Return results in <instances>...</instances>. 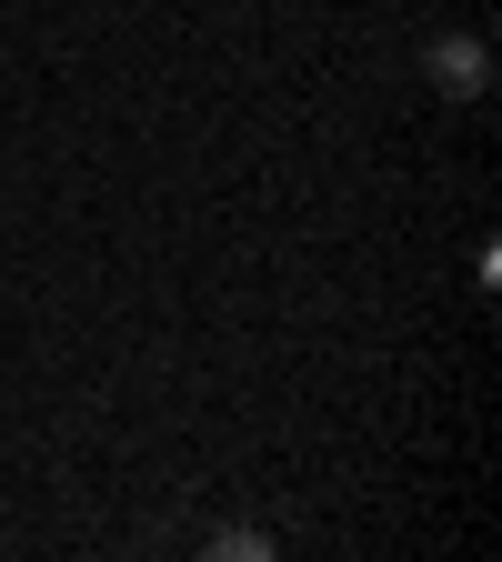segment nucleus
<instances>
[{
	"label": "nucleus",
	"instance_id": "obj_2",
	"mask_svg": "<svg viewBox=\"0 0 502 562\" xmlns=\"http://www.w3.org/2000/svg\"><path fill=\"white\" fill-rule=\"evenodd\" d=\"M211 562H271V532H211Z\"/></svg>",
	"mask_w": 502,
	"mask_h": 562
},
{
	"label": "nucleus",
	"instance_id": "obj_1",
	"mask_svg": "<svg viewBox=\"0 0 502 562\" xmlns=\"http://www.w3.org/2000/svg\"><path fill=\"white\" fill-rule=\"evenodd\" d=\"M422 70H433L443 101H482V91H492V50H482L472 31H443L433 50H422Z\"/></svg>",
	"mask_w": 502,
	"mask_h": 562
}]
</instances>
